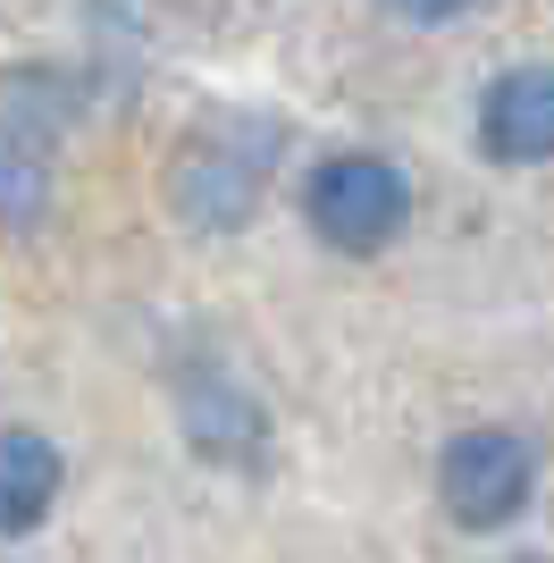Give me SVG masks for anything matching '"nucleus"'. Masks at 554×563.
<instances>
[{
    "label": "nucleus",
    "instance_id": "f257e3e1",
    "mask_svg": "<svg viewBox=\"0 0 554 563\" xmlns=\"http://www.w3.org/2000/svg\"><path fill=\"white\" fill-rule=\"evenodd\" d=\"M302 219L336 253H387L412 228V177L395 161H378V152H328L302 177Z\"/></svg>",
    "mask_w": 554,
    "mask_h": 563
},
{
    "label": "nucleus",
    "instance_id": "f03ea898",
    "mask_svg": "<svg viewBox=\"0 0 554 563\" xmlns=\"http://www.w3.org/2000/svg\"><path fill=\"white\" fill-rule=\"evenodd\" d=\"M437 496L462 530H512L538 496V446L521 429H462L437 463Z\"/></svg>",
    "mask_w": 554,
    "mask_h": 563
},
{
    "label": "nucleus",
    "instance_id": "7ed1b4c3",
    "mask_svg": "<svg viewBox=\"0 0 554 563\" xmlns=\"http://www.w3.org/2000/svg\"><path fill=\"white\" fill-rule=\"evenodd\" d=\"M261 126V118H253ZM244 118H228V126H210L193 152L177 161V202H185V219L193 228H235V219H253V202H261V177H269V161H277V126L244 152V135H253Z\"/></svg>",
    "mask_w": 554,
    "mask_h": 563
},
{
    "label": "nucleus",
    "instance_id": "20e7f679",
    "mask_svg": "<svg viewBox=\"0 0 554 563\" xmlns=\"http://www.w3.org/2000/svg\"><path fill=\"white\" fill-rule=\"evenodd\" d=\"M479 152L496 168L554 161V68H505L479 93Z\"/></svg>",
    "mask_w": 554,
    "mask_h": 563
},
{
    "label": "nucleus",
    "instance_id": "39448f33",
    "mask_svg": "<svg viewBox=\"0 0 554 563\" xmlns=\"http://www.w3.org/2000/svg\"><path fill=\"white\" fill-rule=\"evenodd\" d=\"M59 479H68V463L43 429H0V539L43 530L59 505Z\"/></svg>",
    "mask_w": 554,
    "mask_h": 563
},
{
    "label": "nucleus",
    "instance_id": "423d86ee",
    "mask_svg": "<svg viewBox=\"0 0 554 563\" xmlns=\"http://www.w3.org/2000/svg\"><path fill=\"white\" fill-rule=\"evenodd\" d=\"M185 438L210 463H261L269 454V421L235 378H185Z\"/></svg>",
    "mask_w": 554,
    "mask_h": 563
},
{
    "label": "nucleus",
    "instance_id": "0eeeda50",
    "mask_svg": "<svg viewBox=\"0 0 554 563\" xmlns=\"http://www.w3.org/2000/svg\"><path fill=\"white\" fill-rule=\"evenodd\" d=\"M51 202V152L0 143V228H34Z\"/></svg>",
    "mask_w": 554,
    "mask_h": 563
},
{
    "label": "nucleus",
    "instance_id": "6e6552de",
    "mask_svg": "<svg viewBox=\"0 0 554 563\" xmlns=\"http://www.w3.org/2000/svg\"><path fill=\"white\" fill-rule=\"evenodd\" d=\"M395 9H403L412 25H454L462 9H470V0H395Z\"/></svg>",
    "mask_w": 554,
    "mask_h": 563
},
{
    "label": "nucleus",
    "instance_id": "1a4fd4ad",
    "mask_svg": "<svg viewBox=\"0 0 554 563\" xmlns=\"http://www.w3.org/2000/svg\"><path fill=\"white\" fill-rule=\"evenodd\" d=\"M521 563H554V555H521Z\"/></svg>",
    "mask_w": 554,
    "mask_h": 563
}]
</instances>
